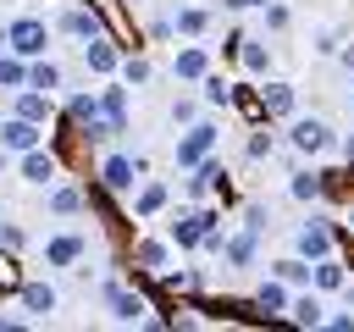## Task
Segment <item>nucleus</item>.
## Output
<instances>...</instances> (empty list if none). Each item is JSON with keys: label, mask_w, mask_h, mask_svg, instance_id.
<instances>
[{"label": "nucleus", "mask_w": 354, "mask_h": 332, "mask_svg": "<svg viewBox=\"0 0 354 332\" xmlns=\"http://www.w3.org/2000/svg\"><path fill=\"white\" fill-rule=\"evenodd\" d=\"M216 144H221V127H216V122H188V127L177 133V149H171L177 172H188V166L210 160V155H216Z\"/></svg>", "instance_id": "1"}, {"label": "nucleus", "mask_w": 354, "mask_h": 332, "mask_svg": "<svg viewBox=\"0 0 354 332\" xmlns=\"http://www.w3.org/2000/svg\"><path fill=\"white\" fill-rule=\"evenodd\" d=\"M144 172H149V160H144V155H122V149L100 155V183H105L111 194H133V188L144 183Z\"/></svg>", "instance_id": "2"}, {"label": "nucleus", "mask_w": 354, "mask_h": 332, "mask_svg": "<svg viewBox=\"0 0 354 332\" xmlns=\"http://www.w3.org/2000/svg\"><path fill=\"white\" fill-rule=\"evenodd\" d=\"M50 22L44 17H11L6 22V39H11V50L22 55V61H33V55H50Z\"/></svg>", "instance_id": "3"}, {"label": "nucleus", "mask_w": 354, "mask_h": 332, "mask_svg": "<svg viewBox=\"0 0 354 332\" xmlns=\"http://www.w3.org/2000/svg\"><path fill=\"white\" fill-rule=\"evenodd\" d=\"M288 144L299 149V155H326L332 149V127L321 122V116H288Z\"/></svg>", "instance_id": "4"}, {"label": "nucleus", "mask_w": 354, "mask_h": 332, "mask_svg": "<svg viewBox=\"0 0 354 332\" xmlns=\"http://www.w3.org/2000/svg\"><path fill=\"white\" fill-rule=\"evenodd\" d=\"M332 243H337V232H332V221H321V216L299 221V232H293V255H304L310 266H315V260H326V255H332Z\"/></svg>", "instance_id": "5"}, {"label": "nucleus", "mask_w": 354, "mask_h": 332, "mask_svg": "<svg viewBox=\"0 0 354 332\" xmlns=\"http://www.w3.org/2000/svg\"><path fill=\"white\" fill-rule=\"evenodd\" d=\"M17 172H22V183H28V188H50V183L61 177V160H55L44 144H33V149H22V155H17Z\"/></svg>", "instance_id": "6"}, {"label": "nucleus", "mask_w": 354, "mask_h": 332, "mask_svg": "<svg viewBox=\"0 0 354 332\" xmlns=\"http://www.w3.org/2000/svg\"><path fill=\"white\" fill-rule=\"evenodd\" d=\"M83 255H88V238H83V232H72V227H66V232H55V238H44V266H50V271H72Z\"/></svg>", "instance_id": "7"}, {"label": "nucleus", "mask_w": 354, "mask_h": 332, "mask_svg": "<svg viewBox=\"0 0 354 332\" xmlns=\"http://www.w3.org/2000/svg\"><path fill=\"white\" fill-rule=\"evenodd\" d=\"M83 66H88L94 77H111V72H122V50H116V39H111V33H100V39H83Z\"/></svg>", "instance_id": "8"}, {"label": "nucleus", "mask_w": 354, "mask_h": 332, "mask_svg": "<svg viewBox=\"0 0 354 332\" xmlns=\"http://www.w3.org/2000/svg\"><path fill=\"white\" fill-rule=\"evenodd\" d=\"M0 144H6V155H22V149H33V144H44V127L11 111V116L0 122Z\"/></svg>", "instance_id": "9"}, {"label": "nucleus", "mask_w": 354, "mask_h": 332, "mask_svg": "<svg viewBox=\"0 0 354 332\" xmlns=\"http://www.w3.org/2000/svg\"><path fill=\"white\" fill-rule=\"evenodd\" d=\"M55 28H61V33H72V39H100V33H105V22H100V11H94V6H66V11L55 17Z\"/></svg>", "instance_id": "10"}, {"label": "nucleus", "mask_w": 354, "mask_h": 332, "mask_svg": "<svg viewBox=\"0 0 354 332\" xmlns=\"http://www.w3.org/2000/svg\"><path fill=\"white\" fill-rule=\"evenodd\" d=\"M254 100H260V111H266V116H282V122L299 111V94H293V83H277V77H266Z\"/></svg>", "instance_id": "11"}, {"label": "nucleus", "mask_w": 354, "mask_h": 332, "mask_svg": "<svg viewBox=\"0 0 354 332\" xmlns=\"http://www.w3.org/2000/svg\"><path fill=\"white\" fill-rule=\"evenodd\" d=\"M221 260H227V271H249V266L260 260V232L243 227L238 238H227V243H221Z\"/></svg>", "instance_id": "12"}, {"label": "nucleus", "mask_w": 354, "mask_h": 332, "mask_svg": "<svg viewBox=\"0 0 354 332\" xmlns=\"http://www.w3.org/2000/svg\"><path fill=\"white\" fill-rule=\"evenodd\" d=\"M205 72H210V50H205V44H183V50L171 55V77H177V83H199Z\"/></svg>", "instance_id": "13"}, {"label": "nucleus", "mask_w": 354, "mask_h": 332, "mask_svg": "<svg viewBox=\"0 0 354 332\" xmlns=\"http://www.w3.org/2000/svg\"><path fill=\"white\" fill-rule=\"evenodd\" d=\"M11 111L28 116V122H39V127H50V116H55V94H44V89H17Z\"/></svg>", "instance_id": "14"}, {"label": "nucleus", "mask_w": 354, "mask_h": 332, "mask_svg": "<svg viewBox=\"0 0 354 332\" xmlns=\"http://www.w3.org/2000/svg\"><path fill=\"white\" fill-rule=\"evenodd\" d=\"M105 304H111V321H122V326H127V321H144V299H138L133 288H122L116 277L105 282Z\"/></svg>", "instance_id": "15"}, {"label": "nucleus", "mask_w": 354, "mask_h": 332, "mask_svg": "<svg viewBox=\"0 0 354 332\" xmlns=\"http://www.w3.org/2000/svg\"><path fill=\"white\" fill-rule=\"evenodd\" d=\"M17 299H22V310H28V315H39V321H44L50 310H61L55 282H22V288H17Z\"/></svg>", "instance_id": "16"}, {"label": "nucleus", "mask_w": 354, "mask_h": 332, "mask_svg": "<svg viewBox=\"0 0 354 332\" xmlns=\"http://www.w3.org/2000/svg\"><path fill=\"white\" fill-rule=\"evenodd\" d=\"M288 321H293V326H321V321H326V304H321V293H315V288H293Z\"/></svg>", "instance_id": "17"}, {"label": "nucleus", "mask_w": 354, "mask_h": 332, "mask_svg": "<svg viewBox=\"0 0 354 332\" xmlns=\"http://www.w3.org/2000/svg\"><path fill=\"white\" fill-rule=\"evenodd\" d=\"M210 22H216V17H210L205 6H177V11H171V33H177V39H205Z\"/></svg>", "instance_id": "18"}, {"label": "nucleus", "mask_w": 354, "mask_h": 332, "mask_svg": "<svg viewBox=\"0 0 354 332\" xmlns=\"http://www.w3.org/2000/svg\"><path fill=\"white\" fill-rule=\"evenodd\" d=\"M100 116H105L116 133H127V83H105V89H100Z\"/></svg>", "instance_id": "19"}, {"label": "nucleus", "mask_w": 354, "mask_h": 332, "mask_svg": "<svg viewBox=\"0 0 354 332\" xmlns=\"http://www.w3.org/2000/svg\"><path fill=\"white\" fill-rule=\"evenodd\" d=\"M166 199H171V188H166V183H138V188H133V216H138V221H149V216H160V210H166Z\"/></svg>", "instance_id": "20"}, {"label": "nucleus", "mask_w": 354, "mask_h": 332, "mask_svg": "<svg viewBox=\"0 0 354 332\" xmlns=\"http://www.w3.org/2000/svg\"><path fill=\"white\" fill-rule=\"evenodd\" d=\"M133 260H138L144 271L166 277V260H171V238H138V243H133Z\"/></svg>", "instance_id": "21"}, {"label": "nucleus", "mask_w": 354, "mask_h": 332, "mask_svg": "<svg viewBox=\"0 0 354 332\" xmlns=\"http://www.w3.org/2000/svg\"><path fill=\"white\" fill-rule=\"evenodd\" d=\"M310 288H315V293H343V288H348L343 260H332V255H326V260H315V266H310Z\"/></svg>", "instance_id": "22"}, {"label": "nucleus", "mask_w": 354, "mask_h": 332, "mask_svg": "<svg viewBox=\"0 0 354 332\" xmlns=\"http://www.w3.org/2000/svg\"><path fill=\"white\" fill-rule=\"evenodd\" d=\"M254 304H260L266 315H288V304H293V288H288L282 277H266V282L254 288Z\"/></svg>", "instance_id": "23"}, {"label": "nucleus", "mask_w": 354, "mask_h": 332, "mask_svg": "<svg viewBox=\"0 0 354 332\" xmlns=\"http://www.w3.org/2000/svg\"><path fill=\"white\" fill-rule=\"evenodd\" d=\"M61 83H66L61 61H50V55H33V61H28V89H44V94H55Z\"/></svg>", "instance_id": "24"}, {"label": "nucleus", "mask_w": 354, "mask_h": 332, "mask_svg": "<svg viewBox=\"0 0 354 332\" xmlns=\"http://www.w3.org/2000/svg\"><path fill=\"white\" fill-rule=\"evenodd\" d=\"M44 205H50V216H77L88 199H83V188H72V183H50V188H44Z\"/></svg>", "instance_id": "25"}, {"label": "nucleus", "mask_w": 354, "mask_h": 332, "mask_svg": "<svg viewBox=\"0 0 354 332\" xmlns=\"http://www.w3.org/2000/svg\"><path fill=\"white\" fill-rule=\"evenodd\" d=\"M66 116H72L77 127H88V122L100 116V89H72V94H66Z\"/></svg>", "instance_id": "26"}, {"label": "nucleus", "mask_w": 354, "mask_h": 332, "mask_svg": "<svg viewBox=\"0 0 354 332\" xmlns=\"http://www.w3.org/2000/svg\"><path fill=\"white\" fill-rule=\"evenodd\" d=\"M166 238H171V249H199V238H205V227H199V210L177 216V221L166 227Z\"/></svg>", "instance_id": "27"}, {"label": "nucleus", "mask_w": 354, "mask_h": 332, "mask_svg": "<svg viewBox=\"0 0 354 332\" xmlns=\"http://www.w3.org/2000/svg\"><path fill=\"white\" fill-rule=\"evenodd\" d=\"M238 61H243V72H249V77H266V72H271V44L243 39V44H238Z\"/></svg>", "instance_id": "28"}, {"label": "nucleus", "mask_w": 354, "mask_h": 332, "mask_svg": "<svg viewBox=\"0 0 354 332\" xmlns=\"http://www.w3.org/2000/svg\"><path fill=\"white\" fill-rule=\"evenodd\" d=\"M0 89H6V94L28 89V61H22L17 50H0Z\"/></svg>", "instance_id": "29"}, {"label": "nucleus", "mask_w": 354, "mask_h": 332, "mask_svg": "<svg viewBox=\"0 0 354 332\" xmlns=\"http://www.w3.org/2000/svg\"><path fill=\"white\" fill-rule=\"evenodd\" d=\"M271 277H282L288 288H310V260H304V255H282V260L271 266Z\"/></svg>", "instance_id": "30"}, {"label": "nucleus", "mask_w": 354, "mask_h": 332, "mask_svg": "<svg viewBox=\"0 0 354 332\" xmlns=\"http://www.w3.org/2000/svg\"><path fill=\"white\" fill-rule=\"evenodd\" d=\"M199 100H205V105H221V111H227V105H232V83H227L221 72H205V77H199Z\"/></svg>", "instance_id": "31"}, {"label": "nucleus", "mask_w": 354, "mask_h": 332, "mask_svg": "<svg viewBox=\"0 0 354 332\" xmlns=\"http://www.w3.org/2000/svg\"><path fill=\"white\" fill-rule=\"evenodd\" d=\"M288 194H293V199H321V194H326V177H321V172H293Z\"/></svg>", "instance_id": "32"}, {"label": "nucleus", "mask_w": 354, "mask_h": 332, "mask_svg": "<svg viewBox=\"0 0 354 332\" xmlns=\"http://www.w3.org/2000/svg\"><path fill=\"white\" fill-rule=\"evenodd\" d=\"M149 77H155V66H149L144 55H122V83H127V89H144Z\"/></svg>", "instance_id": "33"}, {"label": "nucleus", "mask_w": 354, "mask_h": 332, "mask_svg": "<svg viewBox=\"0 0 354 332\" xmlns=\"http://www.w3.org/2000/svg\"><path fill=\"white\" fill-rule=\"evenodd\" d=\"M188 122H199V100L194 94H177L171 100V127H188Z\"/></svg>", "instance_id": "34"}, {"label": "nucleus", "mask_w": 354, "mask_h": 332, "mask_svg": "<svg viewBox=\"0 0 354 332\" xmlns=\"http://www.w3.org/2000/svg\"><path fill=\"white\" fill-rule=\"evenodd\" d=\"M166 288H171V293H199L205 277H199V271H166Z\"/></svg>", "instance_id": "35"}, {"label": "nucleus", "mask_w": 354, "mask_h": 332, "mask_svg": "<svg viewBox=\"0 0 354 332\" xmlns=\"http://www.w3.org/2000/svg\"><path fill=\"white\" fill-rule=\"evenodd\" d=\"M288 22H293V11H288L282 0H266V28H271V33H282Z\"/></svg>", "instance_id": "36"}, {"label": "nucleus", "mask_w": 354, "mask_h": 332, "mask_svg": "<svg viewBox=\"0 0 354 332\" xmlns=\"http://www.w3.org/2000/svg\"><path fill=\"white\" fill-rule=\"evenodd\" d=\"M271 149H277V138H271L266 127H260V133H249V160H266Z\"/></svg>", "instance_id": "37"}, {"label": "nucleus", "mask_w": 354, "mask_h": 332, "mask_svg": "<svg viewBox=\"0 0 354 332\" xmlns=\"http://www.w3.org/2000/svg\"><path fill=\"white\" fill-rule=\"evenodd\" d=\"M22 243H28V232L17 221H0V249H22Z\"/></svg>", "instance_id": "38"}, {"label": "nucleus", "mask_w": 354, "mask_h": 332, "mask_svg": "<svg viewBox=\"0 0 354 332\" xmlns=\"http://www.w3.org/2000/svg\"><path fill=\"white\" fill-rule=\"evenodd\" d=\"M266 221H271V216H266V205H249V210H243V227H254V232H266Z\"/></svg>", "instance_id": "39"}, {"label": "nucleus", "mask_w": 354, "mask_h": 332, "mask_svg": "<svg viewBox=\"0 0 354 332\" xmlns=\"http://www.w3.org/2000/svg\"><path fill=\"white\" fill-rule=\"evenodd\" d=\"M321 326H332V332H354V315H348V310H343V315H326V321H321Z\"/></svg>", "instance_id": "40"}, {"label": "nucleus", "mask_w": 354, "mask_h": 332, "mask_svg": "<svg viewBox=\"0 0 354 332\" xmlns=\"http://www.w3.org/2000/svg\"><path fill=\"white\" fill-rule=\"evenodd\" d=\"M315 50H321V55H332V50H337V33H332V28H321V39H315Z\"/></svg>", "instance_id": "41"}, {"label": "nucleus", "mask_w": 354, "mask_h": 332, "mask_svg": "<svg viewBox=\"0 0 354 332\" xmlns=\"http://www.w3.org/2000/svg\"><path fill=\"white\" fill-rule=\"evenodd\" d=\"M227 11H266V0H221Z\"/></svg>", "instance_id": "42"}, {"label": "nucleus", "mask_w": 354, "mask_h": 332, "mask_svg": "<svg viewBox=\"0 0 354 332\" xmlns=\"http://www.w3.org/2000/svg\"><path fill=\"white\" fill-rule=\"evenodd\" d=\"M337 61H343V66L354 72V44H348V50H337Z\"/></svg>", "instance_id": "43"}, {"label": "nucleus", "mask_w": 354, "mask_h": 332, "mask_svg": "<svg viewBox=\"0 0 354 332\" xmlns=\"http://www.w3.org/2000/svg\"><path fill=\"white\" fill-rule=\"evenodd\" d=\"M343 155H348V166H354V138H348V144H343Z\"/></svg>", "instance_id": "44"}, {"label": "nucleus", "mask_w": 354, "mask_h": 332, "mask_svg": "<svg viewBox=\"0 0 354 332\" xmlns=\"http://www.w3.org/2000/svg\"><path fill=\"white\" fill-rule=\"evenodd\" d=\"M0 50H11V39H6V28H0Z\"/></svg>", "instance_id": "45"}, {"label": "nucleus", "mask_w": 354, "mask_h": 332, "mask_svg": "<svg viewBox=\"0 0 354 332\" xmlns=\"http://www.w3.org/2000/svg\"><path fill=\"white\" fill-rule=\"evenodd\" d=\"M0 172H6V144H0Z\"/></svg>", "instance_id": "46"}, {"label": "nucleus", "mask_w": 354, "mask_h": 332, "mask_svg": "<svg viewBox=\"0 0 354 332\" xmlns=\"http://www.w3.org/2000/svg\"><path fill=\"white\" fill-rule=\"evenodd\" d=\"M348 304H354V277H348Z\"/></svg>", "instance_id": "47"}, {"label": "nucleus", "mask_w": 354, "mask_h": 332, "mask_svg": "<svg viewBox=\"0 0 354 332\" xmlns=\"http://www.w3.org/2000/svg\"><path fill=\"white\" fill-rule=\"evenodd\" d=\"M348 105H354V89H348Z\"/></svg>", "instance_id": "48"}]
</instances>
